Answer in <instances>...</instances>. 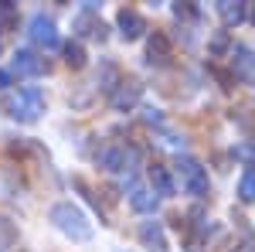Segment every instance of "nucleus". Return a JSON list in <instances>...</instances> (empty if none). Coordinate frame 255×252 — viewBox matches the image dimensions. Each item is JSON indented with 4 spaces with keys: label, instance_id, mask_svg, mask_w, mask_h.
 <instances>
[{
    "label": "nucleus",
    "instance_id": "1",
    "mask_svg": "<svg viewBox=\"0 0 255 252\" xmlns=\"http://www.w3.org/2000/svg\"><path fill=\"white\" fill-rule=\"evenodd\" d=\"M51 225H55L61 235H68L72 242H89V239H92V222H89V215L82 212L79 205H72V201H58V205L51 208Z\"/></svg>",
    "mask_w": 255,
    "mask_h": 252
},
{
    "label": "nucleus",
    "instance_id": "2",
    "mask_svg": "<svg viewBox=\"0 0 255 252\" xmlns=\"http://www.w3.org/2000/svg\"><path fill=\"white\" fill-rule=\"evenodd\" d=\"M3 113L17 123H38L44 113V96H41L38 85H24L17 92H7L3 96Z\"/></svg>",
    "mask_w": 255,
    "mask_h": 252
},
{
    "label": "nucleus",
    "instance_id": "3",
    "mask_svg": "<svg viewBox=\"0 0 255 252\" xmlns=\"http://www.w3.org/2000/svg\"><path fill=\"white\" fill-rule=\"evenodd\" d=\"M174 171H177V177H180V188L187 194H194V198H204V194H208V171L201 167V160L184 154V157H177Z\"/></svg>",
    "mask_w": 255,
    "mask_h": 252
},
{
    "label": "nucleus",
    "instance_id": "4",
    "mask_svg": "<svg viewBox=\"0 0 255 252\" xmlns=\"http://www.w3.org/2000/svg\"><path fill=\"white\" fill-rule=\"evenodd\" d=\"M96 160H99V167L119 174V171H129V167L136 164V150H133L129 143H106L96 154Z\"/></svg>",
    "mask_w": 255,
    "mask_h": 252
},
{
    "label": "nucleus",
    "instance_id": "5",
    "mask_svg": "<svg viewBox=\"0 0 255 252\" xmlns=\"http://www.w3.org/2000/svg\"><path fill=\"white\" fill-rule=\"evenodd\" d=\"M139 96H143L139 78H119L116 85H113V92H109V109L113 113H129L139 102Z\"/></svg>",
    "mask_w": 255,
    "mask_h": 252
},
{
    "label": "nucleus",
    "instance_id": "6",
    "mask_svg": "<svg viewBox=\"0 0 255 252\" xmlns=\"http://www.w3.org/2000/svg\"><path fill=\"white\" fill-rule=\"evenodd\" d=\"M27 34H31V41L34 44H41V48H55L58 44V27H55V20L48 17V14H31V20H27Z\"/></svg>",
    "mask_w": 255,
    "mask_h": 252
},
{
    "label": "nucleus",
    "instance_id": "7",
    "mask_svg": "<svg viewBox=\"0 0 255 252\" xmlns=\"http://www.w3.org/2000/svg\"><path fill=\"white\" fill-rule=\"evenodd\" d=\"M10 68L17 72V75H48V58H41L38 51H31V48H17L14 51V58H10Z\"/></svg>",
    "mask_w": 255,
    "mask_h": 252
},
{
    "label": "nucleus",
    "instance_id": "8",
    "mask_svg": "<svg viewBox=\"0 0 255 252\" xmlns=\"http://www.w3.org/2000/svg\"><path fill=\"white\" fill-rule=\"evenodd\" d=\"M116 24H119V34H123V41H139V38H143V31H146V20H143V14H139V10H133V7H119Z\"/></svg>",
    "mask_w": 255,
    "mask_h": 252
},
{
    "label": "nucleus",
    "instance_id": "9",
    "mask_svg": "<svg viewBox=\"0 0 255 252\" xmlns=\"http://www.w3.org/2000/svg\"><path fill=\"white\" fill-rule=\"evenodd\" d=\"M75 31H79L82 38L106 41V31H109V27H106V24H102V20L96 17V10H92V7H85V10H82L79 17H75Z\"/></svg>",
    "mask_w": 255,
    "mask_h": 252
},
{
    "label": "nucleus",
    "instance_id": "10",
    "mask_svg": "<svg viewBox=\"0 0 255 252\" xmlns=\"http://www.w3.org/2000/svg\"><path fill=\"white\" fill-rule=\"evenodd\" d=\"M170 55H174L170 38H167L163 31H153V34L146 38V58H150V65H167Z\"/></svg>",
    "mask_w": 255,
    "mask_h": 252
},
{
    "label": "nucleus",
    "instance_id": "11",
    "mask_svg": "<svg viewBox=\"0 0 255 252\" xmlns=\"http://www.w3.org/2000/svg\"><path fill=\"white\" fill-rule=\"evenodd\" d=\"M146 174H150V191L157 194V198H170L174 194V177H170V171L163 164H150Z\"/></svg>",
    "mask_w": 255,
    "mask_h": 252
},
{
    "label": "nucleus",
    "instance_id": "12",
    "mask_svg": "<svg viewBox=\"0 0 255 252\" xmlns=\"http://www.w3.org/2000/svg\"><path fill=\"white\" fill-rule=\"evenodd\" d=\"M129 205H133V212L150 215V212H157L160 198L150 191V188H143V184H129Z\"/></svg>",
    "mask_w": 255,
    "mask_h": 252
},
{
    "label": "nucleus",
    "instance_id": "13",
    "mask_svg": "<svg viewBox=\"0 0 255 252\" xmlns=\"http://www.w3.org/2000/svg\"><path fill=\"white\" fill-rule=\"evenodd\" d=\"M139 242H143L150 252H167L163 225H160V222H143V225H139Z\"/></svg>",
    "mask_w": 255,
    "mask_h": 252
},
{
    "label": "nucleus",
    "instance_id": "14",
    "mask_svg": "<svg viewBox=\"0 0 255 252\" xmlns=\"http://www.w3.org/2000/svg\"><path fill=\"white\" fill-rule=\"evenodd\" d=\"M232 68H235V72L245 78L249 85H255V58H252V51H249L245 44L232 48Z\"/></svg>",
    "mask_w": 255,
    "mask_h": 252
},
{
    "label": "nucleus",
    "instance_id": "15",
    "mask_svg": "<svg viewBox=\"0 0 255 252\" xmlns=\"http://www.w3.org/2000/svg\"><path fill=\"white\" fill-rule=\"evenodd\" d=\"M218 17L225 20V27H238L242 20L249 17V3H242V0H221L218 3Z\"/></svg>",
    "mask_w": 255,
    "mask_h": 252
},
{
    "label": "nucleus",
    "instance_id": "16",
    "mask_svg": "<svg viewBox=\"0 0 255 252\" xmlns=\"http://www.w3.org/2000/svg\"><path fill=\"white\" fill-rule=\"evenodd\" d=\"M14 242H17V225L7 215H0V252H10Z\"/></svg>",
    "mask_w": 255,
    "mask_h": 252
},
{
    "label": "nucleus",
    "instance_id": "17",
    "mask_svg": "<svg viewBox=\"0 0 255 252\" xmlns=\"http://www.w3.org/2000/svg\"><path fill=\"white\" fill-rule=\"evenodd\" d=\"M65 61H68V68H85V48H82V41H65Z\"/></svg>",
    "mask_w": 255,
    "mask_h": 252
},
{
    "label": "nucleus",
    "instance_id": "18",
    "mask_svg": "<svg viewBox=\"0 0 255 252\" xmlns=\"http://www.w3.org/2000/svg\"><path fill=\"white\" fill-rule=\"evenodd\" d=\"M238 198H242L245 205L255 201V171H245V174H242V181H238Z\"/></svg>",
    "mask_w": 255,
    "mask_h": 252
},
{
    "label": "nucleus",
    "instance_id": "19",
    "mask_svg": "<svg viewBox=\"0 0 255 252\" xmlns=\"http://www.w3.org/2000/svg\"><path fill=\"white\" fill-rule=\"evenodd\" d=\"M14 20H17V7L7 3V0H0V27H10Z\"/></svg>",
    "mask_w": 255,
    "mask_h": 252
},
{
    "label": "nucleus",
    "instance_id": "20",
    "mask_svg": "<svg viewBox=\"0 0 255 252\" xmlns=\"http://www.w3.org/2000/svg\"><path fill=\"white\" fill-rule=\"evenodd\" d=\"M235 157H238V160H245V164H255V143H238Z\"/></svg>",
    "mask_w": 255,
    "mask_h": 252
},
{
    "label": "nucleus",
    "instance_id": "21",
    "mask_svg": "<svg viewBox=\"0 0 255 252\" xmlns=\"http://www.w3.org/2000/svg\"><path fill=\"white\" fill-rule=\"evenodd\" d=\"M225 48H228V34H225V31H218L215 38H211V51H215V55H221Z\"/></svg>",
    "mask_w": 255,
    "mask_h": 252
},
{
    "label": "nucleus",
    "instance_id": "22",
    "mask_svg": "<svg viewBox=\"0 0 255 252\" xmlns=\"http://www.w3.org/2000/svg\"><path fill=\"white\" fill-rule=\"evenodd\" d=\"M7 89H10V72L0 68V92H7Z\"/></svg>",
    "mask_w": 255,
    "mask_h": 252
},
{
    "label": "nucleus",
    "instance_id": "23",
    "mask_svg": "<svg viewBox=\"0 0 255 252\" xmlns=\"http://www.w3.org/2000/svg\"><path fill=\"white\" fill-rule=\"evenodd\" d=\"M249 17H252V24H255V10H252V14H249Z\"/></svg>",
    "mask_w": 255,
    "mask_h": 252
}]
</instances>
